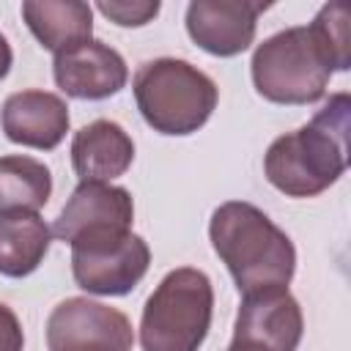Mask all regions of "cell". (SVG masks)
Returning a JSON list of instances; mask_svg holds the SVG:
<instances>
[{
	"label": "cell",
	"mask_w": 351,
	"mask_h": 351,
	"mask_svg": "<svg viewBox=\"0 0 351 351\" xmlns=\"http://www.w3.org/2000/svg\"><path fill=\"white\" fill-rule=\"evenodd\" d=\"M351 99L335 93L296 132L280 134L263 156L266 181L285 197H315L348 167Z\"/></svg>",
	"instance_id": "6da1fadb"
},
{
	"label": "cell",
	"mask_w": 351,
	"mask_h": 351,
	"mask_svg": "<svg viewBox=\"0 0 351 351\" xmlns=\"http://www.w3.org/2000/svg\"><path fill=\"white\" fill-rule=\"evenodd\" d=\"M208 239L241 296L288 288L293 280V241L252 203L228 200L217 206L208 222Z\"/></svg>",
	"instance_id": "7a4b0ae2"
},
{
	"label": "cell",
	"mask_w": 351,
	"mask_h": 351,
	"mask_svg": "<svg viewBox=\"0 0 351 351\" xmlns=\"http://www.w3.org/2000/svg\"><path fill=\"white\" fill-rule=\"evenodd\" d=\"M132 90L143 121L167 137L203 129L219 101L214 80L181 58L145 60L134 71Z\"/></svg>",
	"instance_id": "3957f363"
},
{
	"label": "cell",
	"mask_w": 351,
	"mask_h": 351,
	"mask_svg": "<svg viewBox=\"0 0 351 351\" xmlns=\"http://www.w3.org/2000/svg\"><path fill=\"white\" fill-rule=\"evenodd\" d=\"M214 288L206 271L181 266L162 277L140 315L143 351H197L211 329Z\"/></svg>",
	"instance_id": "277c9868"
},
{
	"label": "cell",
	"mask_w": 351,
	"mask_h": 351,
	"mask_svg": "<svg viewBox=\"0 0 351 351\" xmlns=\"http://www.w3.org/2000/svg\"><path fill=\"white\" fill-rule=\"evenodd\" d=\"M255 90L274 104H315L324 99L332 69L307 25L285 27L252 52Z\"/></svg>",
	"instance_id": "5b68a950"
},
{
	"label": "cell",
	"mask_w": 351,
	"mask_h": 351,
	"mask_svg": "<svg viewBox=\"0 0 351 351\" xmlns=\"http://www.w3.org/2000/svg\"><path fill=\"white\" fill-rule=\"evenodd\" d=\"M74 282L96 296H126L145 277L151 250L132 228L104 225L77 233L71 241Z\"/></svg>",
	"instance_id": "8992f818"
},
{
	"label": "cell",
	"mask_w": 351,
	"mask_h": 351,
	"mask_svg": "<svg viewBox=\"0 0 351 351\" xmlns=\"http://www.w3.org/2000/svg\"><path fill=\"white\" fill-rule=\"evenodd\" d=\"M132 321L101 302L71 296L52 307L47 318L49 351H132Z\"/></svg>",
	"instance_id": "52a82bcc"
},
{
	"label": "cell",
	"mask_w": 351,
	"mask_h": 351,
	"mask_svg": "<svg viewBox=\"0 0 351 351\" xmlns=\"http://www.w3.org/2000/svg\"><path fill=\"white\" fill-rule=\"evenodd\" d=\"M269 3L252 0H192L186 5L189 38L214 58H236L250 49L258 30V16Z\"/></svg>",
	"instance_id": "ba28073f"
},
{
	"label": "cell",
	"mask_w": 351,
	"mask_h": 351,
	"mask_svg": "<svg viewBox=\"0 0 351 351\" xmlns=\"http://www.w3.org/2000/svg\"><path fill=\"white\" fill-rule=\"evenodd\" d=\"M52 77L66 96L101 101L126 88L129 69L118 49H112L99 38H88L55 55Z\"/></svg>",
	"instance_id": "9c48e42d"
},
{
	"label": "cell",
	"mask_w": 351,
	"mask_h": 351,
	"mask_svg": "<svg viewBox=\"0 0 351 351\" xmlns=\"http://www.w3.org/2000/svg\"><path fill=\"white\" fill-rule=\"evenodd\" d=\"M3 132L11 143L52 151L69 132V107L58 93L49 90H16L3 101L0 110Z\"/></svg>",
	"instance_id": "30bf717a"
},
{
	"label": "cell",
	"mask_w": 351,
	"mask_h": 351,
	"mask_svg": "<svg viewBox=\"0 0 351 351\" xmlns=\"http://www.w3.org/2000/svg\"><path fill=\"white\" fill-rule=\"evenodd\" d=\"M302 332H304L302 307L288 288L241 296L233 324V337H247L274 351H296Z\"/></svg>",
	"instance_id": "8fae6325"
},
{
	"label": "cell",
	"mask_w": 351,
	"mask_h": 351,
	"mask_svg": "<svg viewBox=\"0 0 351 351\" xmlns=\"http://www.w3.org/2000/svg\"><path fill=\"white\" fill-rule=\"evenodd\" d=\"M132 222H134V200L129 189L101 181H80L71 197L66 200V206L60 208L52 225V236L69 244L82 230L104 228V225L132 228Z\"/></svg>",
	"instance_id": "7c38bea8"
},
{
	"label": "cell",
	"mask_w": 351,
	"mask_h": 351,
	"mask_svg": "<svg viewBox=\"0 0 351 351\" xmlns=\"http://www.w3.org/2000/svg\"><path fill=\"white\" fill-rule=\"evenodd\" d=\"M134 162V143L115 121L96 118L71 137V167L80 181H101L123 176Z\"/></svg>",
	"instance_id": "4fadbf2b"
},
{
	"label": "cell",
	"mask_w": 351,
	"mask_h": 351,
	"mask_svg": "<svg viewBox=\"0 0 351 351\" xmlns=\"http://www.w3.org/2000/svg\"><path fill=\"white\" fill-rule=\"evenodd\" d=\"M22 19L52 55L93 38V8L80 0H25Z\"/></svg>",
	"instance_id": "5bb4252c"
},
{
	"label": "cell",
	"mask_w": 351,
	"mask_h": 351,
	"mask_svg": "<svg viewBox=\"0 0 351 351\" xmlns=\"http://www.w3.org/2000/svg\"><path fill=\"white\" fill-rule=\"evenodd\" d=\"M52 228L38 211H0V274L19 280L33 274L49 252Z\"/></svg>",
	"instance_id": "9a60e30c"
},
{
	"label": "cell",
	"mask_w": 351,
	"mask_h": 351,
	"mask_svg": "<svg viewBox=\"0 0 351 351\" xmlns=\"http://www.w3.org/2000/svg\"><path fill=\"white\" fill-rule=\"evenodd\" d=\"M52 195V173L44 162L8 154L0 156V211H38Z\"/></svg>",
	"instance_id": "2e32d148"
},
{
	"label": "cell",
	"mask_w": 351,
	"mask_h": 351,
	"mask_svg": "<svg viewBox=\"0 0 351 351\" xmlns=\"http://www.w3.org/2000/svg\"><path fill=\"white\" fill-rule=\"evenodd\" d=\"M307 27L315 36V41H318L329 69L332 71H348V66H351L348 8L343 3H326Z\"/></svg>",
	"instance_id": "e0dca14e"
},
{
	"label": "cell",
	"mask_w": 351,
	"mask_h": 351,
	"mask_svg": "<svg viewBox=\"0 0 351 351\" xmlns=\"http://www.w3.org/2000/svg\"><path fill=\"white\" fill-rule=\"evenodd\" d=\"M110 22L121 25V27H143L148 22H154V16L159 14V3L156 0H101L96 5Z\"/></svg>",
	"instance_id": "ac0fdd59"
},
{
	"label": "cell",
	"mask_w": 351,
	"mask_h": 351,
	"mask_svg": "<svg viewBox=\"0 0 351 351\" xmlns=\"http://www.w3.org/2000/svg\"><path fill=\"white\" fill-rule=\"evenodd\" d=\"M0 351H25V335L16 313L0 302Z\"/></svg>",
	"instance_id": "d6986e66"
},
{
	"label": "cell",
	"mask_w": 351,
	"mask_h": 351,
	"mask_svg": "<svg viewBox=\"0 0 351 351\" xmlns=\"http://www.w3.org/2000/svg\"><path fill=\"white\" fill-rule=\"evenodd\" d=\"M11 63H14V52H11V44H8V38L0 33V80H5V77H8V71H11Z\"/></svg>",
	"instance_id": "ffe728a7"
},
{
	"label": "cell",
	"mask_w": 351,
	"mask_h": 351,
	"mask_svg": "<svg viewBox=\"0 0 351 351\" xmlns=\"http://www.w3.org/2000/svg\"><path fill=\"white\" fill-rule=\"evenodd\" d=\"M228 351H274V348H269L263 343H255V340H247V337H233Z\"/></svg>",
	"instance_id": "44dd1931"
}]
</instances>
